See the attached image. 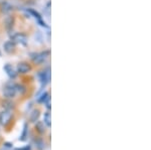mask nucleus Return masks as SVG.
<instances>
[{"label": "nucleus", "instance_id": "12", "mask_svg": "<svg viewBox=\"0 0 151 150\" xmlns=\"http://www.w3.org/2000/svg\"><path fill=\"white\" fill-rule=\"evenodd\" d=\"M43 103H45V105L47 106V109H50V97H48V98Z\"/></svg>", "mask_w": 151, "mask_h": 150}, {"label": "nucleus", "instance_id": "5", "mask_svg": "<svg viewBox=\"0 0 151 150\" xmlns=\"http://www.w3.org/2000/svg\"><path fill=\"white\" fill-rule=\"evenodd\" d=\"M28 71H30V67L26 62H20L17 66V72L20 74H26Z\"/></svg>", "mask_w": 151, "mask_h": 150}, {"label": "nucleus", "instance_id": "10", "mask_svg": "<svg viewBox=\"0 0 151 150\" xmlns=\"http://www.w3.org/2000/svg\"><path fill=\"white\" fill-rule=\"evenodd\" d=\"M2 11H4V12H8V11H10L11 10V6L9 5L8 3H2Z\"/></svg>", "mask_w": 151, "mask_h": 150}, {"label": "nucleus", "instance_id": "9", "mask_svg": "<svg viewBox=\"0 0 151 150\" xmlns=\"http://www.w3.org/2000/svg\"><path fill=\"white\" fill-rule=\"evenodd\" d=\"M38 116H40V111H38V110H35V111H33V113H32V114H31L30 120L32 121V122H35V121H36V120H37Z\"/></svg>", "mask_w": 151, "mask_h": 150}, {"label": "nucleus", "instance_id": "7", "mask_svg": "<svg viewBox=\"0 0 151 150\" xmlns=\"http://www.w3.org/2000/svg\"><path fill=\"white\" fill-rule=\"evenodd\" d=\"M4 70H5L7 75H8L10 78H15V77H16V72H15L14 69L10 66V65H7V66H5Z\"/></svg>", "mask_w": 151, "mask_h": 150}, {"label": "nucleus", "instance_id": "11", "mask_svg": "<svg viewBox=\"0 0 151 150\" xmlns=\"http://www.w3.org/2000/svg\"><path fill=\"white\" fill-rule=\"evenodd\" d=\"M48 97H50V95H48V93H45L42 96H41V98H40L38 101H40V102H45V101L47 100V99L48 98Z\"/></svg>", "mask_w": 151, "mask_h": 150}, {"label": "nucleus", "instance_id": "4", "mask_svg": "<svg viewBox=\"0 0 151 150\" xmlns=\"http://www.w3.org/2000/svg\"><path fill=\"white\" fill-rule=\"evenodd\" d=\"M11 42H13L14 43H26V36L22 34V33H16L11 37Z\"/></svg>", "mask_w": 151, "mask_h": 150}, {"label": "nucleus", "instance_id": "13", "mask_svg": "<svg viewBox=\"0 0 151 150\" xmlns=\"http://www.w3.org/2000/svg\"><path fill=\"white\" fill-rule=\"evenodd\" d=\"M29 12H30V13H32L33 15H35V17L38 18V19H40V15L37 13V12H35V10H32V9H30V10H29Z\"/></svg>", "mask_w": 151, "mask_h": 150}, {"label": "nucleus", "instance_id": "8", "mask_svg": "<svg viewBox=\"0 0 151 150\" xmlns=\"http://www.w3.org/2000/svg\"><path fill=\"white\" fill-rule=\"evenodd\" d=\"M43 121H45V124L47 125V127L52 126V119H50V113L47 112L45 114V117H43Z\"/></svg>", "mask_w": 151, "mask_h": 150}, {"label": "nucleus", "instance_id": "6", "mask_svg": "<svg viewBox=\"0 0 151 150\" xmlns=\"http://www.w3.org/2000/svg\"><path fill=\"white\" fill-rule=\"evenodd\" d=\"M4 50H5L6 52H12L14 50V48H15V44H14L13 42H7L4 43Z\"/></svg>", "mask_w": 151, "mask_h": 150}, {"label": "nucleus", "instance_id": "2", "mask_svg": "<svg viewBox=\"0 0 151 150\" xmlns=\"http://www.w3.org/2000/svg\"><path fill=\"white\" fill-rule=\"evenodd\" d=\"M3 94L6 98H13L16 94V88L15 86H7L4 88Z\"/></svg>", "mask_w": 151, "mask_h": 150}, {"label": "nucleus", "instance_id": "3", "mask_svg": "<svg viewBox=\"0 0 151 150\" xmlns=\"http://www.w3.org/2000/svg\"><path fill=\"white\" fill-rule=\"evenodd\" d=\"M47 52L35 54V55H33L32 57H31V59H32V60L35 62V64H41V62H43L45 60V59H47Z\"/></svg>", "mask_w": 151, "mask_h": 150}, {"label": "nucleus", "instance_id": "1", "mask_svg": "<svg viewBox=\"0 0 151 150\" xmlns=\"http://www.w3.org/2000/svg\"><path fill=\"white\" fill-rule=\"evenodd\" d=\"M12 114L9 111H4V112L0 113V124L7 125L11 120Z\"/></svg>", "mask_w": 151, "mask_h": 150}]
</instances>
